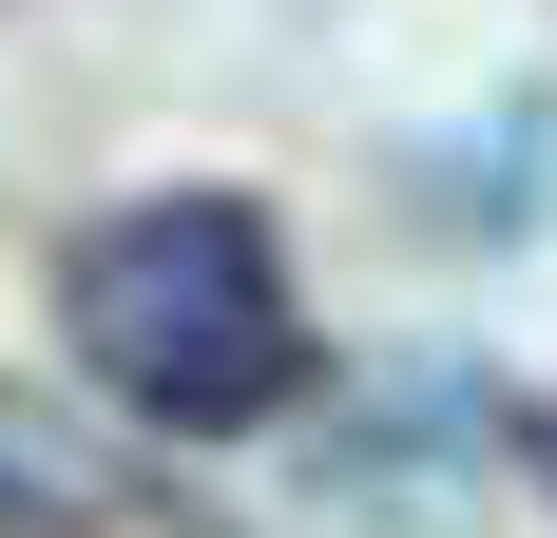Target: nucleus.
<instances>
[{"label":"nucleus","instance_id":"nucleus-1","mask_svg":"<svg viewBox=\"0 0 557 538\" xmlns=\"http://www.w3.org/2000/svg\"><path fill=\"white\" fill-rule=\"evenodd\" d=\"M58 327L173 442H250V424L308 404V308H288V250H270L250 193H135V212H97L77 269H58Z\"/></svg>","mask_w":557,"mask_h":538}]
</instances>
